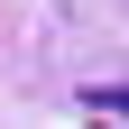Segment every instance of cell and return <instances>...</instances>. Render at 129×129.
<instances>
[{
    "label": "cell",
    "instance_id": "6da1fadb",
    "mask_svg": "<svg viewBox=\"0 0 129 129\" xmlns=\"http://www.w3.org/2000/svg\"><path fill=\"white\" fill-rule=\"evenodd\" d=\"M83 111H129V83H83Z\"/></svg>",
    "mask_w": 129,
    "mask_h": 129
}]
</instances>
